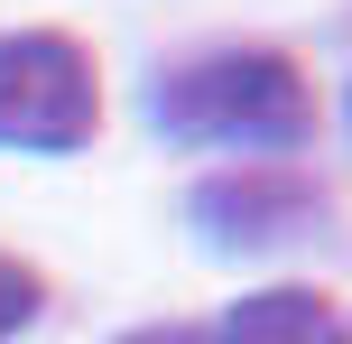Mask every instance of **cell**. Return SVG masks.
Here are the masks:
<instances>
[{
    "label": "cell",
    "mask_w": 352,
    "mask_h": 344,
    "mask_svg": "<svg viewBox=\"0 0 352 344\" xmlns=\"http://www.w3.org/2000/svg\"><path fill=\"white\" fill-rule=\"evenodd\" d=\"M306 214H316V196H306V177H287V168H241V177L195 186V223H204L213 242H278V233H297Z\"/></svg>",
    "instance_id": "obj_3"
},
{
    "label": "cell",
    "mask_w": 352,
    "mask_h": 344,
    "mask_svg": "<svg viewBox=\"0 0 352 344\" xmlns=\"http://www.w3.org/2000/svg\"><path fill=\"white\" fill-rule=\"evenodd\" d=\"M148 121L195 149H297L316 130V84L278 47H223L204 65L167 74Z\"/></svg>",
    "instance_id": "obj_1"
},
{
    "label": "cell",
    "mask_w": 352,
    "mask_h": 344,
    "mask_svg": "<svg viewBox=\"0 0 352 344\" xmlns=\"http://www.w3.org/2000/svg\"><path fill=\"white\" fill-rule=\"evenodd\" d=\"M204 344H352V335H343V316L324 307L316 289H260V298H241Z\"/></svg>",
    "instance_id": "obj_4"
},
{
    "label": "cell",
    "mask_w": 352,
    "mask_h": 344,
    "mask_svg": "<svg viewBox=\"0 0 352 344\" xmlns=\"http://www.w3.org/2000/svg\"><path fill=\"white\" fill-rule=\"evenodd\" d=\"M37 298H47V279H37L28 261H10V252H0V344H10V335L37 316Z\"/></svg>",
    "instance_id": "obj_5"
},
{
    "label": "cell",
    "mask_w": 352,
    "mask_h": 344,
    "mask_svg": "<svg viewBox=\"0 0 352 344\" xmlns=\"http://www.w3.org/2000/svg\"><path fill=\"white\" fill-rule=\"evenodd\" d=\"M102 121V93H93V56L56 28H28V37H0V149H65L93 140Z\"/></svg>",
    "instance_id": "obj_2"
}]
</instances>
